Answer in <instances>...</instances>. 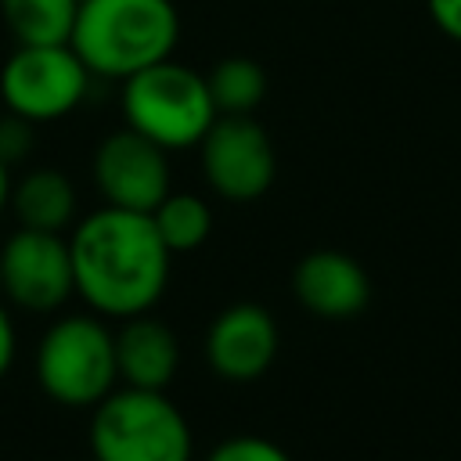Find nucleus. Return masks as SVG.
<instances>
[{
	"label": "nucleus",
	"mask_w": 461,
	"mask_h": 461,
	"mask_svg": "<svg viewBox=\"0 0 461 461\" xmlns=\"http://www.w3.org/2000/svg\"><path fill=\"white\" fill-rule=\"evenodd\" d=\"M36 382L61 407H94L115 389V331L101 313L61 317L43 331L36 346Z\"/></svg>",
	"instance_id": "obj_5"
},
{
	"label": "nucleus",
	"mask_w": 461,
	"mask_h": 461,
	"mask_svg": "<svg viewBox=\"0 0 461 461\" xmlns=\"http://www.w3.org/2000/svg\"><path fill=\"white\" fill-rule=\"evenodd\" d=\"M202 148L205 184L227 202H256L270 191L277 173V155L267 130L252 115H216Z\"/></svg>",
	"instance_id": "obj_7"
},
{
	"label": "nucleus",
	"mask_w": 461,
	"mask_h": 461,
	"mask_svg": "<svg viewBox=\"0 0 461 461\" xmlns=\"http://www.w3.org/2000/svg\"><path fill=\"white\" fill-rule=\"evenodd\" d=\"M216 115H252L267 94V72L252 58H223L205 76Z\"/></svg>",
	"instance_id": "obj_15"
},
{
	"label": "nucleus",
	"mask_w": 461,
	"mask_h": 461,
	"mask_svg": "<svg viewBox=\"0 0 461 461\" xmlns=\"http://www.w3.org/2000/svg\"><path fill=\"white\" fill-rule=\"evenodd\" d=\"M277 324L259 303H234L220 310L205 335L209 367L223 382H256L277 357Z\"/></svg>",
	"instance_id": "obj_10"
},
{
	"label": "nucleus",
	"mask_w": 461,
	"mask_h": 461,
	"mask_svg": "<svg viewBox=\"0 0 461 461\" xmlns=\"http://www.w3.org/2000/svg\"><path fill=\"white\" fill-rule=\"evenodd\" d=\"M32 126L36 122L14 115V112H7L0 119V162L14 166V162H22L32 151Z\"/></svg>",
	"instance_id": "obj_18"
},
{
	"label": "nucleus",
	"mask_w": 461,
	"mask_h": 461,
	"mask_svg": "<svg viewBox=\"0 0 461 461\" xmlns=\"http://www.w3.org/2000/svg\"><path fill=\"white\" fill-rule=\"evenodd\" d=\"M169 151L148 140L137 130H115L97 144L94 155V180L104 205L151 212L173 187H169Z\"/></svg>",
	"instance_id": "obj_9"
},
{
	"label": "nucleus",
	"mask_w": 461,
	"mask_h": 461,
	"mask_svg": "<svg viewBox=\"0 0 461 461\" xmlns=\"http://www.w3.org/2000/svg\"><path fill=\"white\" fill-rule=\"evenodd\" d=\"M22 227L32 230H65L76 216V187L61 169H29L18 184H11V202Z\"/></svg>",
	"instance_id": "obj_13"
},
{
	"label": "nucleus",
	"mask_w": 461,
	"mask_h": 461,
	"mask_svg": "<svg viewBox=\"0 0 461 461\" xmlns=\"http://www.w3.org/2000/svg\"><path fill=\"white\" fill-rule=\"evenodd\" d=\"M11 166L7 162H0V212L7 209V202H11V173H7Z\"/></svg>",
	"instance_id": "obj_21"
},
{
	"label": "nucleus",
	"mask_w": 461,
	"mask_h": 461,
	"mask_svg": "<svg viewBox=\"0 0 461 461\" xmlns=\"http://www.w3.org/2000/svg\"><path fill=\"white\" fill-rule=\"evenodd\" d=\"M205 461H292V457L274 439H263V436H230L220 447H212V454Z\"/></svg>",
	"instance_id": "obj_17"
},
{
	"label": "nucleus",
	"mask_w": 461,
	"mask_h": 461,
	"mask_svg": "<svg viewBox=\"0 0 461 461\" xmlns=\"http://www.w3.org/2000/svg\"><path fill=\"white\" fill-rule=\"evenodd\" d=\"M94 461H191V425L166 389H112L90 407Z\"/></svg>",
	"instance_id": "obj_3"
},
{
	"label": "nucleus",
	"mask_w": 461,
	"mask_h": 461,
	"mask_svg": "<svg viewBox=\"0 0 461 461\" xmlns=\"http://www.w3.org/2000/svg\"><path fill=\"white\" fill-rule=\"evenodd\" d=\"M0 292L32 313L58 310L76 292L68 238L58 230L18 227L0 249Z\"/></svg>",
	"instance_id": "obj_8"
},
{
	"label": "nucleus",
	"mask_w": 461,
	"mask_h": 461,
	"mask_svg": "<svg viewBox=\"0 0 461 461\" xmlns=\"http://www.w3.org/2000/svg\"><path fill=\"white\" fill-rule=\"evenodd\" d=\"M429 14L450 40L461 43V0H429Z\"/></svg>",
	"instance_id": "obj_19"
},
{
	"label": "nucleus",
	"mask_w": 461,
	"mask_h": 461,
	"mask_svg": "<svg viewBox=\"0 0 461 461\" xmlns=\"http://www.w3.org/2000/svg\"><path fill=\"white\" fill-rule=\"evenodd\" d=\"M68 249L76 295L101 317L148 313L166 292L173 252L158 238L151 212L104 205L76 223Z\"/></svg>",
	"instance_id": "obj_1"
},
{
	"label": "nucleus",
	"mask_w": 461,
	"mask_h": 461,
	"mask_svg": "<svg viewBox=\"0 0 461 461\" xmlns=\"http://www.w3.org/2000/svg\"><path fill=\"white\" fill-rule=\"evenodd\" d=\"M292 292L303 310L321 321H349L371 303L367 270L339 249H313L292 270Z\"/></svg>",
	"instance_id": "obj_11"
},
{
	"label": "nucleus",
	"mask_w": 461,
	"mask_h": 461,
	"mask_svg": "<svg viewBox=\"0 0 461 461\" xmlns=\"http://www.w3.org/2000/svg\"><path fill=\"white\" fill-rule=\"evenodd\" d=\"M122 115L130 130L144 133L166 151H184L205 137L216 119V104L202 72L162 58L122 79Z\"/></svg>",
	"instance_id": "obj_4"
},
{
	"label": "nucleus",
	"mask_w": 461,
	"mask_h": 461,
	"mask_svg": "<svg viewBox=\"0 0 461 461\" xmlns=\"http://www.w3.org/2000/svg\"><path fill=\"white\" fill-rule=\"evenodd\" d=\"M180 14L173 0H79L72 50L90 76L130 79L173 54Z\"/></svg>",
	"instance_id": "obj_2"
},
{
	"label": "nucleus",
	"mask_w": 461,
	"mask_h": 461,
	"mask_svg": "<svg viewBox=\"0 0 461 461\" xmlns=\"http://www.w3.org/2000/svg\"><path fill=\"white\" fill-rule=\"evenodd\" d=\"M14 349H18L14 321H11V313L0 306V378L11 371V364H14Z\"/></svg>",
	"instance_id": "obj_20"
},
{
	"label": "nucleus",
	"mask_w": 461,
	"mask_h": 461,
	"mask_svg": "<svg viewBox=\"0 0 461 461\" xmlns=\"http://www.w3.org/2000/svg\"><path fill=\"white\" fill-rule=\"evenodd\" d=\"M79 0H0L4 25L18 43H68Z\"/></svg>",
	"instance_id": "obj_14"
},
{
	"label": "nucleus",
	"mask_w": 461,
	"mask_h": 461,
	"mask_svg": "<svg viewBox=\"0 0 461 461\" xmlns=\"http://www.w3.org/2000/svg\"><path fill=\"white\" fill-rule=\"evenodd\" d=\"M90 83V68L72 43H18L0 68V97L7 112L29 122L68 115Z\"/></svg>",
	"instance_id": "obj_6"
},
{
	"label": "nucleus",
	"mask_w": 461,
	"mask_h": 461,
	"mask_svg": "<svg viewBox=\"0 0 461 461\" xmlns=\"http://www.w3.org/2000/svg\"><path fill=\"white\" fill-rule=\"evenodd\" d=\"M151 223L158 230V238L166 241V249L176 256V252H191V249L205 245V238L212 230V212H209V205L198 194L169 191L151 209Z\"/></svg>",
	"instance_id": "obj_16"
},
{
	"label": "nucleus",
	"mask_w": 461,
	"mask_h": 461,
	"mask_svg": "<svg viewBox=\"0 0 461 461\" xmlns=\"http://www.w3.org/2000/svg\"><path fill=\"white\" fill-rule=\"evenodd\" d=\"M115 367L122 385L166 389L180 367L176 331L148 313L122 317V328L115 331Z\"/></svg>",
	"instance_id": "obj_12"
}]
</instances>
